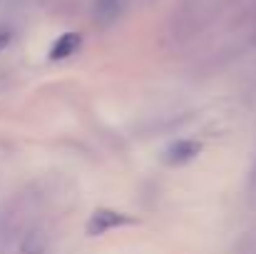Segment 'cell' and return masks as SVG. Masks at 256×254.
Returning a JSON list of instances; mask_svg holds the SVG:
<instances>
[{
  "label": "cell",
  "mask_w": 256,
  "mask_h": 254,
  "mask_svg": "<svg viewBox=\"0 0 256 254\" xmlns=\"http://www.w3.org/2000/svg\"><path fill=\"white\" fill-rule=\"evenodd\" d=\"M252 174H254V182H256V165H254V172H252Z\"/></svg>",
  "instance_id": "5b68a950"
},
{
  "label": "cell",
  "mask_w": 256,
  "mask_h": 254,
  "mask_svg": "<svg viewBox=\"0 0 256 254\" xmlns=\"http://www.w3.org/2000/svg\"><path fill=\"white\" fill-rule=\"evenodd\" d=\"M124 222H127L124 214L110 212V209H100V212H94L92 219H90V232H92V234H102V232H110V229H114V227H122Z\"/></svg>",
  "instance_id": "7a4b0ae2"
},
{
  "label": "cell",
  "mask_w": 256,
  "mask_h": 254,
  "mask_svg": "<svg viewBox=\"0 0 256 254\" xmlns=\"http://www.w3.org/2000/svg\"><path fill=\"white\" fill-rule=\"evenodd\" d=\"M199 152H202V145L199 142H194V140H179V142H174L170 150L164 152V160L170 165H182V162L194 160Z\"/></svg>",
  "instance_id": "6da1fadb"
},
{
  "label": "cell",
  "mask_w": 256,
  "mask_h": 254,
  "mask_svg": "<svg viewBox=\"0 0 256 254\" xmlns=\"http://www.w3.org/2000/svg\"><path fill=\"white\" fill-rule=\"evenodd\" d=\"M10 40H12V33H10L8 28H0V53L10 45Z\"/></svg>",
  "instance_id": "277c9868"
},
{
  "label": "cell",
  "mask_w": 256,
  "mask_h": 254,
  "mask_svg": "<svg viewBox=\"0 0 256 254\" xmlns=\"http://www.w3.org/2000/svg\"><path fill=\"white\" fill-rule=\"evenodd\" d=\"M82 45V38L78 33H65L55 40V45L50 48V58L52 60H62V58H70L72 53H78V48Z\"/></svg>",
  "instance_id": "3957f363"
}]
</instances>
